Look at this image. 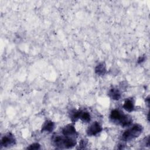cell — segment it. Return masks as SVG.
Returning <instances> with one entry per match:
<instances>
[{
    "label": "cell",
    "instance_id": "obj_1",
    "mask_svg": "<svg viewBox=\"0 0 150 150\" xmlns=\"http://www.w3.org/2000/svg\"><path fill=\"white\" fill-rule=\"evenodd\" d=\"M110 118L113 123L122 127H129L132 122V119L129 115L124 114L123 112L117 109L112 110L111 111Z\"/></svg>",
    "mask_w": 150,
    "mask_h": 150
},
{
    "label": "cell",
    "instance_id": "obj_2",
    "mask_svg": "<svg viewBox=\"0 0 150 150\" xmlns=\"http://www.w3.org/2000/svg\"><path fill=\"white\" fill-rule=\"evenodd\" d=\"M52 143L54 146L59 148H71L76 145L77 141L75 137L61 136L54 135L52 138Z\"/></svg>",
    "mask_w": 150,
    "mask_h": 150
},
{
    "label": "cell",
    "instance_id": "obj_3",
    "mask_svg": "<svg viewBox=\"0 0 150 150\" xmlns=\"http://www.w3.org/2000/svg\"><path fill=\"white\" fill-rule=\"evenodd\" d=\"M143 129L144 128L141 125L135 124L122 133L121 139L124 142L130 141L138 137L142 134Z\"/></svg>",
    "mask_w": 150,
    "mask_h": 150
},
{
    "label": "cell",
    "instance_id": "obj_4",
    "mask_svg": "<svg viewBox=\"0 0 150 150\" xmlns=\"http://www.w3.org/2000/svg\"><path fill=\"white\" fill-rule=\"evenodd\" d=\"M16 143V139L13 135L11 133H7L2 137L1 140L0 145L1 147L8 148L14 145Z\"/></svg>",
    "mask_w": 150,
    "mask_h": 150
},
{
    "label": "cell",
    "instance_id": "obj_5",
    "mask_svg": "<svg viewBox=\"0 0 150 150\" xmlns=\"http://www.w3.org/2000/svg\"><path fill=\"white\" fill-rule=\"evenodd\" d=\"M103 128L101 125L98 122H93L87 129L86 132L88 136H95L101 132Z\"/></svg>",
    "mask_w": 150,
    "mask_h": 150
},
{
    "label": "cell",
    "instance_id": "obj_6",
    "mask_svg": "<svg viewBox=\"0 0 150 150\" xmlns=\"http://www.w3.org/2000/svg\"><path fill=\"white\" fill-rule=\"evenodd\" d=\"M62 135L66 137H75L77 136L78 134L74 128V125L72 124H68L64 126L62 129Z\"/></svg>",
    "mask_w": 150,
    "mask_h": 150
},
{
    "label": "cell",
    "instance_id": "obj_7",
    "mask_svg": "<svg viewBox=\"0 0 150 150\" xmlns=\"http://www.w3.org/2000/svg\"><path fill=\"white\" fill-rule=\"evenodd\" d=\"M54 123L53 121L50 120H47L43 124L41 129V132L50 133L53 131L54 128Z\"/></svg>",
    "mask_w": 150,
    "mask_h": 150
},
{
    "label": "cell",
    "instance_id": "obj_8",
    "mask_svg": "<svg viewBox=\"0 0 150 150\" xmlns=\"http://www.w3.org/2000/svg\"><path fill=\"white\" fill-rule=\"evenodd\" d=\"M95 73L98 76H104L107 72L106 65L104 62H101L98 63L95 67Z\"/></svg>",
    "mask_w": 150,
    "mask_h": 150
},
{
    "label": "cell",
    "instance_id": "obj_9",
    "mask_svg": "<svg viewBox=\"0 0 150 150\" xmlns=\"http://www.w3.org/2000/svg\"><path fill=\"white\" fill-rule=\"evenodd\" d=\"M108 95L111 99H112L114 100H120L121 98V96L120 90L118 88H114V87L111 88L109 90V91L108 93Z\"/></svg>",
    "mask_w": 150,
    "mask_h": 150
},
{
    "label": "cell",
    "instance_id": "obj_10",
    "mask_svg": "<svg viewBox=\"0 0 150 150\" xmlns=\"http://www.w3.org/2000/svg\"><path fill=\"white\" fill-rule=\"evenodd\" d=\"M123 108L128 112H132L134 110V101L132 98H127L125 100Z\"/></svg>",
    "mask_w": 150,
    "mask_h": 150
},
{
    "label": "cell",
    "instance_id": "obj_11",
    "mask_svg": "<svg viewBox=\"0 0 150 150\" xmlns=\"http://www.w3.org/2000/svg\"><path fill=\"white\" fill-rule=\"evenodd\" d=\"M81 112V110H73L71 111L70 117L73 122H75V121H77L79 119H80Z\"/></svg>",
    "mask_w": 150,
    "mask_h": 150
},
{
    "label": "cell",
    "instance_id": "obj_12",
    "mask_svg": "<svg viewBox=\"0 0 150 150\" xmlns=\"http://www.w3.org/2000/svg\"><path fill=\"white\" fill-rule=\"evenodd\" d=\"M80 119L84 122H88L91 120L90 114L87 111H81L80 116Z\"/></svg>",
    "mask_w": 150,
    "mask_h": 150
},
{
    "label": "cell",
    "instance_id": "obj_13",
    "mask_svg": "<svg viewBox=\"0 0 150 150\" xmlns=\"http://www.w3.org/2000/svg\"><path fill=\"white\" fill-rule=\"evenodd\" d=\"M40 148V145L38 143L32 144L26 148L27 149H31V150H37V149H39Z\"/></svg>",
    "mask_w": 150,
    "mask_h": 150
},
{
    "label": "cell",
    "instance_id": "obj_14",
    "mask_svg": "<svg viewBox=\"0 0 150 150\" xmlns=\"http://www.w3.org/2000/svg\"><path fill=\"white\" fill-rule=\"evenodd\" d=\"M87 139H81L80 142V144H79V148L80 149H83L86 147V146L87 145Z\"/></svg>",
    "mask_w": 150,
    "mask_h": 150
},
{
    "label": "cell",
    "instance_id": "obj_15",
    "mask_svg": "<svg viewBox=\"0 0 150 150\" xmlns=\"http://www.w3.org/2000/svg\"><path fill=\"white\" fill-rule=\"evenodd\" d=\"M145 56H141V57H139L138 58L137 62H138V63L140 64V63H142L143 62H144V61H145Z\"/></svg>",
    "mask_w": 150,
    "mask_h": 150
}]
</instances>
